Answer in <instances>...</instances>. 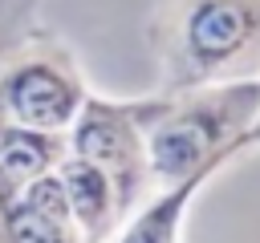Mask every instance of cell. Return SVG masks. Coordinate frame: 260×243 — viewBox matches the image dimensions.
Segmentation results:
<instances>
[{
	"label": "cell",
	"instance_id": "obj_1",
	"mask_svg": "<svg viewBox=\"0 0 260 243\" xmlns=\"http://www.w3.org/2000/svg\"><path fill=\"white\" fill-rule=\"evenodd\" d=\"M260 109V77L219 81L179 93H150L142 138L150 182L175 186L187 178H215L240 150L248 122Z\"/></svg>",
	"mask_w": 260,
	"mask_h": 243
},
{
	"label": "cell",
	"instance_id": "obj_2",
	"mask_svg": "<svg viewBox=\"0 0 260 243\" xmlns=\"http://www.w3.org/2000/svg\"><path fill=\"white\" fill-rule=\"evenodd\" d=\"M146 40L162 93L260 77V0H158Z\"/></svg>",
	"mask_w": 260,
	"mask_h": 243
},
{
	"label": "cell",
	"instance_id": "obj_3",
	"mask_svg": "<svg viewBox=\"0 0 260 243\" xmlns=\"http://www.w3.org/2000/svg\"><path fill=\"white\" fill-rule=\"evenodd\" d=\"M77 57L45 32H32L0 61V122L65 134L85 101Z\"/></svg>",
	"mask_w": 260,
	"mask_h": 243
},
{
	"label": "cell",
	"instance_id": "obj_4",
	"mask_svg": "<svg viewBox=\"0 0 260 243\" xmlns=\"http://www.w3.org/2000/svg\"><path fill=\"white\" fill-rule=\"evenodd\" d=\"M142 117H146V97L134 101H114L85 93L81 109L73 113L65 130V150L93 162L118 190L122 211L130 215L150 190V166H146V138H142Z\"/></svg>",
	"mask_w": 260,
	"mask_h": 243
},
{
	"label": "cell",
	"instance_id": "obj_5",
	"mask_svg": "<svg viewBox=\"0 0 260 243\" xmlns=\"http://www.w3.org/2000/svg\"><path fill=\"white\" fill-rule=\"evenodd\" d=\"M0 243H85L57 170L32 178L12 202L0 207Z\"/></svg>",
	"mask_w": 260,
	"mask_h": 243
},
{
	"label": "cell",
	"instance_id": "obj_6",
	"mask_svg": "<svg viewBox=\"0 0 260 243\" xmlns=\"http://www.w3.org/2000/svg\"><path fill=\"white\" fill-rule=\"evenodd\" d=\"M53 170H57V178H61V190H65V202H69V215H73L81 239H85V243H102V239L126 219L114 182H110L93 162H85V158H77V154H69V150L61 154V162H57Z\"/></svg>",
	"mask_w": 260,
	"mask_h": 243
},
{
	"label": "cell",
	"instance_id": "obj_7",
	"mask_svg": "<svg viewBox=\"0 0 260 243\" xmlns=\"http://www.w3.org/2000/svg\"><path fill=\"white\" fill-rule=\"evenodd\" d=\"M203 182L207 178H187V182L150 190L102 243H183V219Z\"/></svg>",
	"mask_w": 260,
	"mask_h": 243
},
{
	"label": "cell",
	"instance_id": "obj_8",
	"mask_svg": "<svg viewBox=\"0 0 260 243\" xmlns=\"http://www.w3.org/2000/svg\"><path fill=\"white\" fill-rule=\"evenodd\" d=\"M65 154V134L0 122V207L12 202L32 178L49 174Z\"/></svg>",
	"mask_w": 260,
	"mask_h": 243
},
{
	"label": "cell",
	"instance_id": "obj_9",
	"mask_svg": "<svg viewBox=\"0 0 260 243\" xmlns=\"http://www.w3.org/2000/svg\"><path fill=\"white\" fill-rule=\"evenodd\" d=\"M37 8L41 0H0V61L37 32Z\"/></svg>",
	"mask_w": 260,
	"mask_h": 243
},
{
	"label": "cell",
	"instance_id": "obj_10",
	"mask_svg": "<svg viewBox=\"0 0 260 243\" xmlns=\"http://www.w3.org/2000/svg\"><path fill=\"white\" fill-rule=\"evenodd\" d=\"M252 146H260V109H256V117L248 122L244 138H240V150H252Z\"/></svg>",
	"mask_w": 260,
	"mask_h": 243
}]
</instances>
